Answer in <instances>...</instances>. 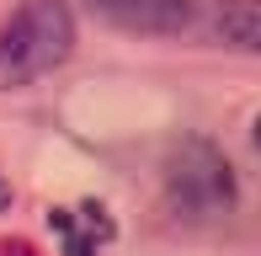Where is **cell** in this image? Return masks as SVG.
<instances>
[{"label": "cell", "instance_id": "obj_2", "mask_svg": "<svg viewBox=\"0 0 261 256\" xmlns=\"http://www.w3.org/2000/svg\"><path fill=\"white\" fill-rule=\"evenodd\" d=\"M75 54V16L64 0H27L0 27V91L32 86Z\"/></svg>", "mask_w": 261, "mask_h": 256}, {"label": "cell", "instance_id": "obj_3", "mask_svg": "<svg viewBox=\"0 0 261 256\" xmlns=\"http://www.w3.org/2000/svg\"><path fill=\"white\" fill-rule=\"evenodd\" d=\"M91 11L117 32H144V38H171L197 21V0H91Z\"/></svg>", "mask_w": 261, "mask_h": 256}, {"label": "cell", "instance_id": "obj_1", "mask_svg": "<svg viewBox=\"0 0 261 256\" xmlns=\"http://www.w3.org/2000/svg\"><path fill=\"white\" fill-rule=\"evenodd\" d=\"M160 187H165V203H171L176 219L187 224H213V219H229L234 214V171L224 160V149L213 139H197V134H181L165 144V160H160Z\"/></svg>", "mask_w": 261, "mask_h": 256}, {"label": "cell", "instance_id": "obj_4", "mask_svg": "<svg viewBox=\"0 0 261 256\" xmlns=\"http://www.w3.org/2000/svg\"><path fill=\"white\" fill-rule=\"evenodd\" d=\"M208 32L224 48L261 54V0H219L208 16Z\"/></svg>", "mask_w": 261, "mask_h": 256}, {"label": "cell", "instance_id": "obj_5", "mask_svg": "<svg viewBox=\"0 0 261 256\" xmlns=\"http://www.w3.org/2000/svg\"><path fill=\"white\" fill-rule=\"evenodd\" d=\"M256 149H261V118H256Z\"/></svg>", "mask_w": 261, "mask_h": 256}]
</instances>
